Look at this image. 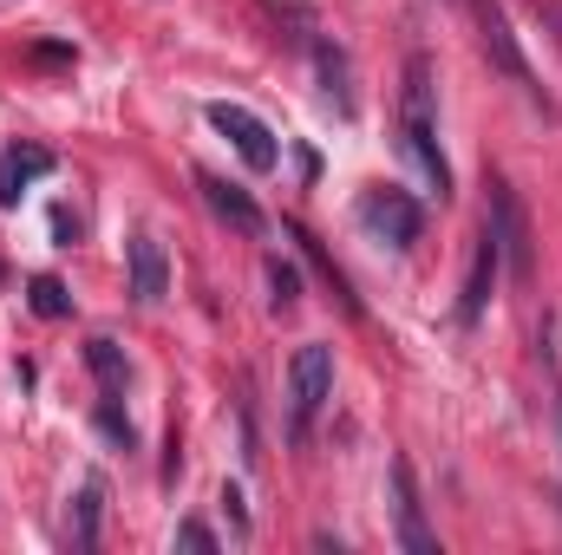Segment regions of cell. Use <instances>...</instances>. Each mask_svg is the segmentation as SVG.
<instances>
[{
	"label": "cell",
	"mask_w": 562,
	"mask_h": 555,
	"mask_svg": "<svg viewBox=\"0 0 562 555\" xmlns=\"http://www.w3.org/2000/svg\"><path fill=\"white\" fill-rule=\"evenodd\" d=\"M400 150L419 170L425 190H438V203L451 196V163L438 150V86H431V59H406V86H400Z\"/></svg>",
	"instance_id": "cell-1"
},
{
	"label": "cell",
	"mask_w": 562,
	"mask_h": 555,
	"mask_svg": "<svg viewBox=\"0 0 562 555\" xmlns=\"http://www.w3.org/2000/svg\"><path fill=\"white\" fill-rule=\"evenodd\" d=\"M334 399V347H321V340H307L294 360H288V438L301 444L307 438V424L314 412Z\"/></svg>",
	"instance_id": "cell-2"
},
{
	"label": "cell",
	"mask_w": 562,
	"mask_h": 555,
	"mask_svg": "<svg viewBox=\"0 0 562 555\" xmlns=\"http://www.w3.org/2000/svg\"><path fill=\"white\" fill-rule=\"evenodd\" d=\"M471 13H477V33H484V53L550 112V99H543V86H537V72H530V59H524V46H517V33H510V20H504V7L497 0H471Z\"/></svg>",
	"instance_id": "cell-3"
},
{
	"label": "cell",
	"mask_w": 562,
	"mask_h": 555,
	"mask_svg": "<svg viewBox=\"0 0 562 555\" xmlns=\"http://www.w3.org/2000/svg\"><path fill=\"white\" fill-rule=\"evenodd\" d=\"M360 223L380 236V242H393V249H413L425 229V209L406 196V190H367L360 196Z\"/></svg>",
	"instance_id": "cell-4"
},
{
	"label": "cell",
	"mask_w": 562,
	"mask_h": 555,
	"mask_svg": "<svg viewBox=\"0 0 562 555\" xmlns=\"http://www.w3.org/2000/svg\"><path fill=\"white\" fill-rule=\"evenodd\" d=\"M210 125H216L223 138L236 144V157H243L249 170H276V163H281L276 132H269L256 112H243V105H210Z\"/></svg>",
	"instance_id": "cell-5"
},
{
	"label": "cell",
	"mask_w": 562,
	"mask_h": 555,
	"mask_svg": "<svg viewBox=\"0 0 562 555\" xmlns=\"http://www.w3.org/2000/svg\"><path fill=\"white\" fill-rule=\"evenodd\" d=\"M497 269H504V249H497V236L484 229V236H477V256H471V275H464V294H458V320H464V327L484 320L491 287H497Z\"/></svg>",
	"instance_id": "cell-6"
},
{
	"label": "cell",
	"mask_w": 562,
	"mask_h": 555,
	"mask_svg": "<svg viewBox=\"0 0 562 555\" xmlns=\"http://www.w3.org/2000/svg\"><path fill=\"white\" fill-rule=\"evenodd\" d=\"M491 236H497L510 275H530V229H524V209H517V196L504 183H491Z\"/></svg>",
	"instance_id": "cell-7"
},
{
	"label": "cell",
	"mask_w": 562,
	"mask_h": 555,
	"mask_svg": "<svg viewBox=\"0 0 562 555\" xmlns=\"http://www.w3.org/2000/svg\"><path fill=\"white\" fill-rule=\"evenodd\" d=\"M393 517H400V543L413 555H438V536L425 530V510H419V484H413V464L400 457L393 464Z\"/></svg>",
	"instance_id": "cell-8"
},
{
	"label": "cell",
	"mask_w": 562,
	"mask_h": 555,
	"mask_svg": "<svg viewBox=\"0 0 562 555\" xmlns=\"http://www.w3.org/2000/svg\"><path fill=\"white\" fill-rule=\"evenodd\" d=\"M125 256H132V301H138V307H157L164 287H170V262H164L157 236H132Z\"/></svg>",
	"instance_id": "cell-9"
},
{
	"label": "cell",
	"mask_w": 562,
	"mask_h": 555,
	"mask_svg": "<svg viewBox=\"0 0 562 555\" xmlns=\"http://www.w3.org/2000/svg\"><path fill=\"white\" fill-rule=\"evenodd\" d=\"M40 177H53V150H46V144H13V150H0V203H20V190L40 183Z\"/></svg>",
	"instance_id": "cell-10"
},
{
	"label": "cell",
	"mask_w": 562,
	"mask_h": 555,
	"mask_svg": "<svg viewBox=\"0 0 562 555\" xmlns=\"http://www.w3.org/2000/svg\"><path fill=\"white\" fill-rule=\"evenodd\" d=\"M196 190H203V203L229 223V229H243V236H262V209L236 190V183H223V177H196Z\"/></svg>",
	"instance_id": "cell-11"
},
{
	"label": "cell",
	"mask_w": 562,
	"mask_h": 555,
	"mask_svg": "<svg viewBox=\"0 0 562 555\" xmlns=\"http://www.w3.org/2000/svg\"><path fill=\"white\" fill-rule=\"evenodd\" d=\"M314 66H321V79H327L321 92L334 99V112H353V92H347V59H340V46H327V39H321V46H314Z\"/></svg>",
	"instance_id": "cell-12"
},
{
	"label": "cell",
	"mask_w": 562,
	"mask_h": 555,
	"mask_svg": "<svg viewBox=\"0 0 562 555\" xmlns=\"http://www.w3.org/2000/svg\"><path fill=\"white\" fill-rule=\"evenodd\" d=\"M86 360H92V373H99V386L119 399L125 393V380H132V366H125V353H119V340H92L86 347Z\"/></svg>",
	"instance_id": "cell-13"
},
{
	"label": "cell",
	"mask_w": 562,
	"mask_h": 555,
	"mask_svg": "<svg viewBox=\"0 0 562 555\" xmlns=\"http://www.w3.org/2000/svg\"><path fill=\"white\" fill-rule=\"evenodd\" d=\"M99 503H105V484L86 477V490H79V503H72V543H79V550L99 543Z\"/></svg>",
	"instance_id": "cell-14"
},
{
	"label": "cell",
	"mask_w": 562,
	"mask_h": 555,
	"mask_svg": "<svg viewBox=\"0 0 562 555\" xmlns=\"http://www.w3.org/2000/svg\"><path fill=\"white\" fill-rule=\"evenodd\" d=\"M26 307H33L40 320H66V314H72V294H66V281L33 275V281H26Z\"/></svg>",
	"instance_id": "cell-15"
},
{
	"label": "cell",
	"mask_w": 562,
	"mask_h": 555,
	"mask_svg": "<svg viewBox=\"0 0 562 555\" xmlns=\"http://www.w3.org/2000/svg\"><path fill=\"white\" fill-rule=\"evenodd\" d=\"M269 287H276V307H294L301 301V275H294V262H269Z\"/></svg>",
	"instance_id": "cell-16"
},
{
	"label": "cell",
	"mask_w": 562,
	"mask_h": 555,
	"mask_svg": "<svg viewBox=\"0 0 562 555\" xmlns=\"http://www.w3.org/2000/svg\"><path fill=\"white\" fill-rule=\"evenodd\" d=\"M99 424H105V431H112V438H119V444L132 451V418H119V406H112V399L99 406Z\"/></svg>",
	"instance_id": "cell-17"
},
{
	"label": "cell",
	"mask_w": 562,
	"mask_h": 555,
	"mask_svg": "<svg viewBox=\"0 0 562 555\" xmlns=\"http://www.w3.org/2000/svg\"><path fill=\"white\" fill-rule=\"evenodd\" d=\"M177 543H183V550H216V536H210V530H203V523H183V530H177Z\"/></svg>",
	"instance_id": "cell-18"
},
{
	"label": "cell",
	"mask_w": 562,
	"mask_h": 555,
	"mask_svg": "<svg viewBox=\"0 0 562 555\" xmlns=\"http://www.w3.org/2000/svg\"><path fill=\"white\" fill-rule=\"evenodd\" d=\"M0 281H7V262H0Z\"/></svg>",
	"instance_id": "cell-19"
}]
</instances>
